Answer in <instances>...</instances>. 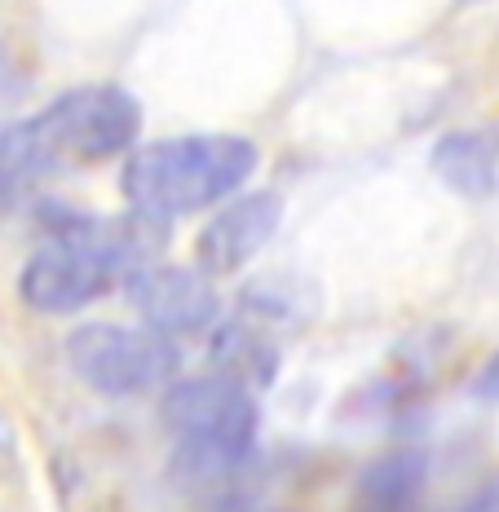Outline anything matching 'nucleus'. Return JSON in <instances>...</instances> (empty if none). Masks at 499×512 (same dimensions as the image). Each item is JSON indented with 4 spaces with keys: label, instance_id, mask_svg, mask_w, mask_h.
Here are the masks:
<instances>
[{
    "label": "nucleus",
    "instance_id": "1",
    "mask_svg": "<svg viewBox=\"0 0 499 512\" xmlns=\"http://www.w3.org/2000/svg\"><path fill=\"white\" fill-rule=\"evenodd\" d=\"M159 248H164V221L142 212L53 221L49 243H40L18 274V292L36 314H76L102 301L137 265H151Z\"/></svg>",
    "mask_w": 499,
    "mask_h": 512
},
{
    "label": "nucleus",
    "instance_id": "2",
    "mask_svg": "<svg viewBox=\"0 0 499 512\" xmlns=\"http://www.w3.org/2000/svg\"><path fill=\"white\" fill-rule=\"evenodd\" d=\"M257 142L235 133H186L133 146L124 159V199L133 212L155 221H173L199 208H217L248 186L257 173Z\"/></svg>",
    "mask_w": 499,
    "mask_h": 512
},
{
    "label": "nucleus",
    "instance_id": "3",
    "mask_svg": "<svg viewBox=\"0 0 499 512\" xmlns=\"http://www.w3.org/2000/svg\"><path fill=\"white\" fill-rule=\"evenodd\" d=\"M159 420L177 442L173 464L186 482H217V477L243 468L261 429L252 389L217 376V371L168 384Z\"/></svg>",
    "mask_w": 499,
    "mask_h": 512
},
{
    "label": "nucleus",
    "instance_id": "4",
    "mask_svg": "<svg viewBox=\"0 0 499 512\" xmlns=\"http://www.w3.org/2000/svg\"><path fill=\"white\" fill-rule=\"evenodd\" d=\"M40 164H102L129 155L142 133V106L120 84H80L23 120Z\"/></svg>",
    "mask_w": 499,
    "mask_h": 512
},
{
    "label": "nucleus",
    "instance_id": "5",
    "mask_svg": "<svg viewBox=\"0 0 499 512\" xmlns=\"http://www.w3.org/2000/svg\"><path fill=\"white\" fill-rule=\"evenodd\" d=\"M71 371L102 398H137L173 384L182 367L177 340L129 323H80L67 336Z\"/></svg>",
    "mask_w": 499,
    "mask_h": 512
},
{
    "label": "nucleus",
    "instance_id": "6",
    "mask_svg": "<svg viewBox=\"0 0 499 512\" xmlns=\"http://www.w3.org/2000/svg\"><path fill=\"white\" fill-rule=\"evenodd\" d=\"M124 292H129V305L142 314V327L168 340L212 332L221 318V301L208 274L190 270V265H137L124 279Z\"/></svg>",
    "mask_w": 499,
    "mask_h": 512
},
{
    "label": "nucleus",
    "instance_id": "7",
    "mask_svg": "<svg viewBox=\"0 0 499 512\" xmlns=\"http://www.w3.org/2000/svg\"><path fill=\"white\" fill-rule=\"evenodd\" d=\"M283 221V199L274 190H252V195H230L212 212V221L195 234V270L208 279L235 274L274 239Z\"/></svg>",
    "mask_w": 499,
    "mask_h": 512
},
{
    "label": "nucleus",
    "instance_id": "8",
    "mask_svg": "<svg viewBox=\"0 0 499 512\" xmlns=\"http://www.w3.org/2000/svg\"><path fill=\"white\" fill-rule=\"evenodd\" d=\"M433 177L464 199H495L499 195V124L451 128L429 151Z\"/></svg>",
    "mask_w": 499,
    "mask_h": 512
},
{
    "label": "nucleus",
    "instance_id": "9",
    "mask_svg": "<svg viewBox=\"0 0 499 512\" xmlns=\"http://www.w3.org/2000/svg\"><path fill=\"white\" fill-rule=\"evenodd\" d=\"M212 362L217 376L243 384V389H261L279 371V345L252 323H221L212 327Z\"/></svg>",
    "mask_w": 499,
    "mask_h": 512
},
{
    "label": "nucleus",
    "instance_id": "10",
    "mask_svg": "<svg viewBox=\"0 0 499 512\" xmlns=\"http://www.w3.org/2000/svg\"><path fill=\"white\" fill-rule=\"evenodd\" d=\"M420 482H424V460L420 455H389V460L371 464L367 477H363V495H367V508L376 512H398L407 508L411 499L420 495Z\"/></svg>",
    "mask_w": 499,
    "mask_h": 512
},
{
    "label": "nucleus",
    "instance_id": "11",
    "mask_svg": "<svg viewBox=\"0 0 499 512\" xmlns=\"http://www.w3.org/2000/svg\"><path fill=\"white\" fill-rule=\"evenodd\" d=\"M477 398H486V402H495L499 398V354L482 367V376H477Z\"/></svg>",
    "mask_w": 499,
    "mask_h": 512
}]
</instances>
